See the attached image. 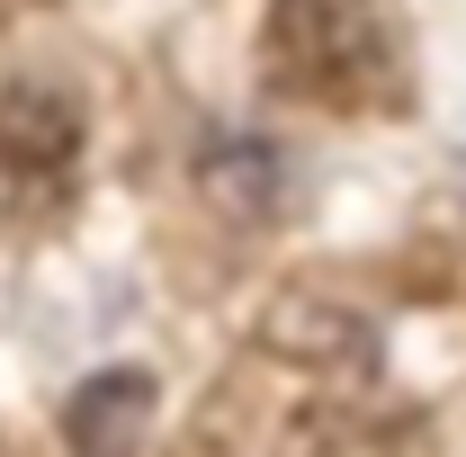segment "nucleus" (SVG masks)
I'll use <instances>...</instances> for the list:
<instances>
[{
  "instance_id": "5",
  "label": "nucleus",
  "mask_w": 466,
  "mask_h": 457,
  "mask_svg": "<svg viewBox=\"0 0 466 457\" xmlns=\"http://www.w3.org/2000/svg\"><path fill=\"white\" fill-rule=\"evenodd\" d=\"M0 144L18 153V171H27V162L63 171L81 135H72V108H63V99H46V90H18V99H0Z\"/></svg>"
},
{
  "instance_id": "4",
  "label": "nucleus",
  "mask_w": 466,
  "mask_h": 457,
  "mask_svg": "<svg viewBox=\"0 0 466 457\" xmlns=\"http://www.w3.org/2000/svg\"><path fill=\"white\" fill-rule=\"evenodd\" d=\"M198 188L242 216V225H260V216H279V198H288V162H279V144H260V135H207L198 144Z\"/></svg>"
},
{
  "instance_id": "2",
  "label": "nucleus",
  "mask_w": 466,
  "mask_h": 457,
  "mask_svg": "<svg viewBox=\"0 0 466 457\" xmlns=\"http://www.w3.org/2000/svg\"><path fill=\"white\" fill-rule=\"evenodd\" d=\"M260 350L314 368V377H368V368H377V323L350 314L341 296H305V287H288V296L260 314Z\"/></svg>"
},
{
  "instance_id": "1",
  "label": "nucleus",
  "mask_w": 466,
  "mask_h": 457,
  "mask_svg": "<svg viewBox=\"0 0 466 457\" xmlns=\"http://www.w3.org/2000/svg\"><path fill=\"white\" fill-rule=\"evenodd\" d=\"M269 81L314 108H377L404 99V27L386 0H279L260 27Z\"/></svg>"
},
{
  "instance_id": "3",
  "label": "nucleus",
  "mask_w": 466,
  "mask_h": 457,
  "mask_svg": "<svg viewBox=\"0 0 466 457\" xmlns=\"http://www.w3.org/2000/svg\"><path fill=\"white\" fill-rule=\"evenodd\" d=\"M153 412H162V386L144 368H99L63 403V449L72 457H135L144 431H153Z\"/></svg>"
}]
</instances>
